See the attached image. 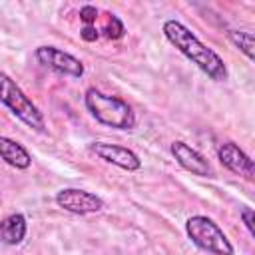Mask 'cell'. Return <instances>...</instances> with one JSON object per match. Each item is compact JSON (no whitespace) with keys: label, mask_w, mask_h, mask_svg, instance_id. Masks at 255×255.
<instances>
[{"label":"cell","mask_w":255,"mask_h":255,"mask_svg":"<svg viewBox=\"0 0 255 255\" xmlns=\"http://www.w3.org/2000/svg\"><path fill=\"white\" fill-rule=\"evenodd\" d=\"M185 233L189 241L211 255H235L233 243L223 233V229L207 215H191L185 221Z\"/></svg>","instance_id":"4"},{"label":"cell","mask_w":255,"mask_h":255,"mask_svg":"<svg viewBox=\"0 0 255 255\" xmlns=\"http://www.w3.org/2000/svg\"><path fill=\"white\" fill-rule=\"evenodd\" d=\"M56 205L74 215H90L104 209V199L92 191L80 187H64L54 197Z\"/></svg>","instance_id":"6"},{"label":"cell","mask_w":255,"mask_h":255,"mask_svg":"<svg viewBox=\"0 0 255 255\" xmlns=\"http://www.w3.org/2000/svg\"><path fill=\"white\" fill-rule=\"evenodd\" d=\"M227 38L231 40V44L245 54V58L249 62L255 60V52H253V32L249 30H227Z\"/></svg>","instance_id":"12"},{"label":"cell","mask_w":255,"mask_h":255,"mask_svg":"<svg viewBox=\"0 0 255 255\" xmlns=\"http://www.w3.org/2000/svg\"><path fill=\"white\" fill-rule=\"evenodd\" d=\"M80 38H82L84 42H96V40L100 38V32L96 30V26H84V28L80 30Z\"/></svg>","instance_id":"16"},{"label":"cell","mask_w":255,"mask_h":255,"mask_svg":"<svg viewBox=\"0 0 255 255\" xmlns=\"http://www.w3.org/2000/svg\"><path fill=\"white\" fill-rule=\"evenodd\" d=\"M102 34H104L106 38H110V40H120V38H124V34H126V26H124V22H122L116 14H110V20H108V24L102 28Z\"/></svg>","instance_id":"13"},{"label":"cell","mask_w":255,"mask_h":255,"mask_svg":"<svg viewBox=\"0 0 255 255\" xmlns=\"http://www.w3.org/2000/svg\"><path fill=\"white\" fill-rule=\"evenodd\" d=\"M98 14H100V10L96 6H92V4H86V6L80 8V20L84 22V26H94Z\"/></svg>","instance_id":"14"},{"label":"cell","mask_w":255,"mask_h":255,"mask_svg":"<svg viewBox=\"0 0 255 255\" xmlns=\"http://www.w3.org/2000/svg\"><path fill=\"white\" fill-rule=\"evenodd\" d=\"M28 235V219L24 213L16 211L0 221V241L4 245H20Z\"/></svg>","instance_id":"10"},{"label":"cell","mask_w":255,"mask_h":255,"mask_svg":"<svg viewBox=\"0 0 255 255\" xmlns=\"http://www.w3.org/2000/svg\"><path fill=\"white\" fill-rule=\"evenodd\" d=\"M0 104L10 110L22 124H26L34 131H46L44 114L40 108L24 94V90L4 72H0Z\"/></svg>","instance_id":"3"},{"label":"cell","mask_w":255,"mask_h":255,"mask_svg":"<svg viewBox=\"0 0 255 255\" xmlns=\"http://www.w3.org/2000/svg\"><path fill=\"white\" fill-rule=\"evenodd\" d=\"M84 106L90 112V116L102 126L114 128V129H133L135 128L133 108L118 96L104 94L98 88H88L84 94Z\"/></svg>","instance_id":"2"},{"label":"cell","mask_w":255,"mask_h":255,"mask_svg":"<svg viewBox=\"0 0 255 255\" xmlns=\"http://www.w3.org/2000/svg\"><path fill=\"white\" fill-rule=\"evenodd\" d=\"M34 58L38 60V64H42L44 68L62 74V76H70V78H82L86 68L82 64L80 58L72 56L70 52H64L56 46H38L34 50Z\"/></svg>","instance_id":"5"},{"label":"cell","mask_w":255,"mask_h":255,"mask_svg":"<svg viewBox=\"0 0 255 255\" xmlns=\"http://www.w3.org/2000/svg\"><path fill=\"white\" fill-rule=\"evenodd\" d=\"M217 159L221 161V165L225 169H229L231 173L235 175H241L245 179H253L255 175V165H253V159L233 141H223L219 143L217 147Z\"/></svg>","instance_id":"9"},{"label":"cell","mask_w":255,"mask_h":255,"mask_svg":"<svg viewBox=\"0 0 255 255\" xmlns=\"http://www.w3.org/2000/svg\"><path fill=\"white\" fill-rule=\"evenodd\" d=\"M239 217H241V221L245 223V227H247L249 235H255V227H253V223H255V213H253V209H251L249 205L241 207V211H239Z\"/></svg>","instance_id":"15"},{"label":"cell","mask_w":255,"mask_h":255,"mask_svg":"<svg viewBox=\"0 0 255 255\" xmlns=\"http://www.w3.org/2000/svg\"><path fill=\"white\" fill-rule=\"evenodd\" d=\"M90 151L96 153L106 163H112V165H116L124 171L141 169L139 155L129 147H124V145H118V143H108V141H94V143H90Z\"/></svg>","instance_id":"7"},{"label":"cell","mask_w":255,"mask_h":255,"mask_svg":"<svg viewBox=\"0 0 255 255\" xmlns=\"http://www.w3.org/2000/svg\"><path fill=\"white\" fill-rule=\"evenodd\" d=\"M161 32L165 40L179 52L183 54L189 62H193L209 80L213 82H225L229 72L223 62V58L209 46H205L185 24L179 20H165L161 26Z\"/></svg>","instance_id":"1"},{"label":"cell","mask_w":255,"mask_h":255,"mask_svg":"<svg viewBox=\"0 0 255 255\" xmlns=\"http://www.w3.org/2000/svg\"><path fill=\"white\" fill-rule=\"evenodd\" d=\"M0 159H4L8 165H12L16 169H28L32 165L30 151L22 143H18L10 137H4V135H0Z\"/></svg>","instance_id":"11"},{"label":"cell","mask_w":255,"mask_h":255,"mask_svg":"<svg viewBox=\"0 0 255 255\" xmlns=\"http://www.w3.org/2000/svg\"><path fill=\"white\" fill-rule=\"evenodd\" d=\"M169 151H171L173 159H175L185 171H189V173H193V175H199V177H213V175H215L211 163L207 161V157H205L201 151H197L195 147L187 145L185 141H173V143L169 145Z\"/></svg>","instance_id":"8"}]
</instances>
